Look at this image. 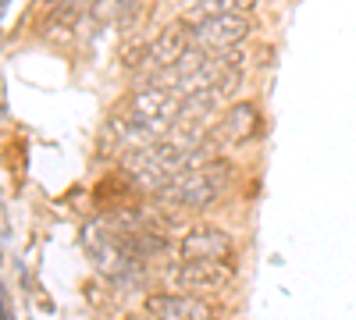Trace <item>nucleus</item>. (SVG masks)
<instances>
[{"instance_id": "f257e3e1", "label": "nucleus", "mask_w": 356, "mask_h": 320, "mask_svg": "<svg viewBox=\"0 0 356 320\" xmlns=\"http://www.w3.org/2000/svg\"><path fill=\"white\" fill-rule=\"evenodd\" d=\"M228 174H232V167L218 157L214 164H207V167L175 174V178L157 192V199L164 203V207H175V210H207L225 192Z\"/></svg>"}, {"instance_id": "f03ea898", "label": "nucleus", "mask_w": 356, "mask_h": 320, "mask_svg": "<svg viewBox=\"0 0 356 320\" xmlns=\"http://www.w3.org/2000/svg\"><path fill=\"white\" fill-rule=\"evenodd\" d=\"M82 246L93 260V267L111 281V285H132L143 274V264L125 246V235L107 224H86L82 228Z\"/></svg>"}, {"instance_id": "7ed1b4c3", "label": "nucleus", "mask_w": 356, "mask_h": 320, "mask_svg": "<svg viewBox=\"0 0 356 320\" xmlns=\"http://www.w3.org/2000/svg\"><path fill=\"white\" fill-rule=\"evenodd\" d=\"M182 96L164 90V85H154V82H143L136 85V90L129 93V110L136 121H143L146 128H150L157 139H168L178 125V114H182Z\"/></svg>"}, {"instance_id": "20e7f679", "label": "nucleus", "mask_w": 356, "mask_h": 320, "mask_svg": "<svg viewBox=\"0 0 356 320\" xmlns=\"http://www.w3.org/2000/svg\"><path fill=\"white\" fill-rule=\"evenodd\" d=\"M189 50H193L189 25L171 22V25L161 28V33H157L150 43H143V50H139V65H136V68H143L146 82H150L154 75H161V71H168L171 65H178Z\"/></svg>"}, {"instance_id": "39448f33", "label": "nucleus", "mask_w": 356, "mask_h": 320, "mask_svg": "<svg viewBox=\"0 0 356 320\" xmlns=\"http://www.w3.org/2000/svg\"><path fill=\"white\" fill-rule=\"evenodd\" d=\"M250 36V15H218L203 25H193L189 28V40H193V50H203V53H228L235 50L243 40Z\"/></svg>"}, {"instance_id": "423d86ee", "label": "nucleus", "mask_w": 356, "mask_h": 320, "mask_svg": "<svg viewBox=\"0 0 356 320\" xmlns=\"http://www.w3.org/2000/svg\"><path fill=\"white\" fill-rule=\"evenodd\" d=\"M257 132H260V110H257V103L239 100V103H232L221 114L218 125H211L207 142H211V146L221 153V150H232V146H246Z\"/></svg>"}, {"instance_id": "0eeeda50", "label": "nucleus", "mask_w": 356, "mask_h": 320, "mask_svg": "<svg viewBox=\"0 0 356 320\" xmlns=\"http://www.w3.org/2000/svg\"><path fill=\"white\" fill-rule=\"evenodd\" d=\"M164 281L182 288V296L225 292L232 285V267L228 264H196V260H182V264H175V267H164Z\"/></svg>"}, {"instance_id": "6e6552de", "label": "nucleus", "mask_w": 356, "mask_h": 320, "mask_svg": "<svg viewBox=\"0 0 356 320\" xmlns=\"http://www.w3.org/2000/svg\"><path fill=\"white\" fill-rule=\"evenodd\" d=\"M235 242L225 228L218 224H193L182 239H178V256L196 260V264H225L232 256Z\"/></svg>"}, {"instance_id": "1a4fd4ad", "label": "nucleus", "mask_w": 356, "mask_h": 320, "mask_svg": "<svg viewBox=\"0 0 356 320\" xmlns=\"http://www.w3.org/2000/svg\"><path fill=\"white\" fill-rule=\"evenodd\" d=\"M143 310L150 320H214L211 303L182 292H150L143 299Z\"/></svg>"}, {"instance_id": "9d476101", "label": "nucleus", "mask_w": 356, "mask_h": 320, "mask_svg": "<svg viewBox=\"0 0 356 320\" xmlns=\"http://www.w3.org/2000/svg\"><path fill=\"white\" fill-rule=\"evenodd\" d=\"M232 11L250 15L253 0H193V4H186L182 11H178V22L193 28V25H203V22H211L218 15H232Z\"/></svg>"}]
</instances>
